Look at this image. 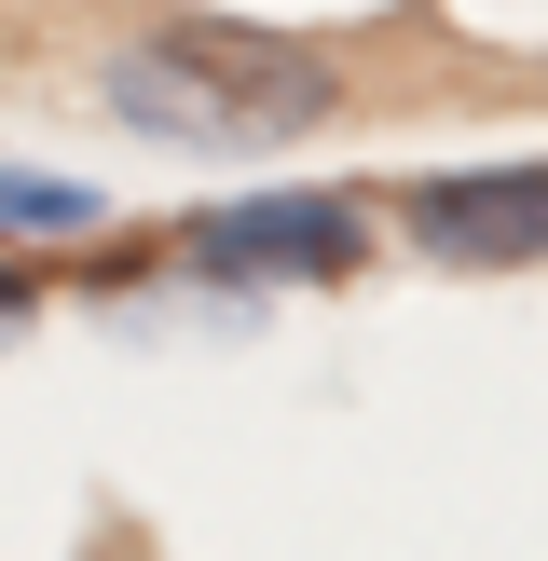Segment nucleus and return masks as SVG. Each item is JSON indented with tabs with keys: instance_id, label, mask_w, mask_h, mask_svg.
Instances as JSON below:
<instances>
[{
	"instance_id": "1",
	"label": "nucleus",
	"mask_w": 548,
	"mask_h": 561,
	"mask_svg": "<svg viewBox=\"0 0 548 561\" xmlns=\"http://www.w3.org/2000/svg\"><path fill=\"white\" fill-rule=\"evenodd\" d=\"M110 124L151 137V151H288V137L329 124V55L274 42V27H219V14H164L137 42H110L96 69Z\"/></svg>"
},
{
	"instance_id": "2",
	"label": "nucleus",
	"mask_w": 548,
	"mask_h": 561,
	"mask_svg": "<svg viewBox=\"0 0 548 561\" xmlns=\"http://www.w3.org/2000/svg\"><path fill=\"white\" fill-rule=\"evenodd\" d=\"M356 261H370L356 192H233V206L179 219V274H206V288H329Z\"/></svg>"
},
{
	"instance_id": "3",
	"label": "nucleus",
	"mask_w": 548,
	"mask_h": 561,
	"mask_svg": "<svg viewBox=\"0 0 548 561\" xmlns=\"http://www.w3.org/2000/svg\"><path fill=\"white\" fill-rule=\"evenodd\" d=\"M398 219L453 274H521V261H548V164H438V179L398 192Z\"/></svg>"
},
{
	"instance_id": "4",
	"label": "nucleus",
	"mask_w": 548,
	"mask_h": 561,
	"mask_svg": "<svg viewBox=\"0 0 548 561\" xmlns=\"http://www.w3.org/2000/svg\"><path fill=\"white\" fill-rule=\"evenodd\" d=\"M0 233H96V192L82 179H27V164H0Z\"/></svg>"
},
{
	"instance_id": "5",
	"label": "nucleus",
	"mask_w": 548,
	"mask_h": 561,
	"mask_svg": "<svg viewBox=\"0 0 548 561\" xmlns=\"http://www.w3.org/2000/svg\"><path fill=\"white\" fill-rule=\"evenodd\" d=\"M27 316H42V274H27V261H0V343H14Z\"/></svg>"
}]
</instances>
